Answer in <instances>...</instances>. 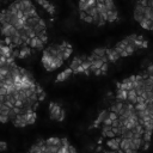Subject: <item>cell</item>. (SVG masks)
<instances>
[{
	"mask_svg": "<svg viewBox=\"0 0 153 153\" xmlns=\"http://www.w3.org/2000/svg\"><path fill=\"white\" fill-rule=\"evenodd\" d=\"M60 49H61V51H62V57H63V60L66 61L71 55H72V53H73V48H72V45L68 43V42H62V43H60Z\"/></svg>",
	"mask_w": 153,
	"mask_h": 153,
	"instance_id": "obj_4",
	"label": "cell"
},
{
	"mask_svg": "<svg viewBox=\"0 0 153 153\" xmlns=\"http://www.w3.org/2000/svg\"><path fill=\"white\" fill-rule=\"evenodd\" d=\"M124 104H126V102H120V100H116L115 103H112L111 104V106H110V109H109V111H111V112H115V114H120L123 109H124Z\"/></svg>",
	"mask_w": 153,
	"mask_h": 153,
	"instance_id": "obj_8",
	"label": "cell"
},
{
	"mask_svg": "<svg viewBox=\"0 0 153 153\" xmlns=\"http://www.w3.org/2000/svg\"><path fill=\"white\" fill-rule=\"evenodd\" d=\"M85 23H88V24H93V18L91 16H86L85 19H84Z\"/></svg>",
	"mask_w": 153,
	"mask_h": 153,
	"instance_id": "obj_29",
	"label": "cell"
},
{
	"mask_svg": "<svg viewBox=\"0 0 153 153\" xmlns=\"http://www.w3.org/2000/svg\"><path fill=\"white\" fill-rule=\"evenodd\" d=\"M130 145H131V139H122L121 143H120V149L126 152V151L130 149Z\"/></svg>",
	"mask_w": 153,
	"mask_h": 153,
	"instance_id": "obj_22",
	"label": "cell"
},
{
	"mask_svg": "<svg viewBox=\"0 0 153 153\" xmlns=\"http://www.w3.org/2000/svg\"><path fill=\"white\" fill-rule=\"evenodd\" d=\"M106 59L109 62H116L118 59H121V56L114 48H106Z\"/></svg>",
	"mask_w": 153,
	"mask_h": 153,
	"instance_id": "obj_6",
	"label": "cell"
},
{
	"mask_svg": "<svg viewBox=\"0 0 153 153\" xmlns=\"http://www.w3.org/2000/svg\"><path fill=\"white\" fill-rule=\"evenodd\" d=\"M135 50H136V48H135L134 45H130V44H129V45H127V47L120 53V56H121V57H127V56L131 55Z\"/></svg>",
	"mask_w": 153,
	"mask_h": 153,
	"instance_id": "obj_18",
	"label": "cell"
},
{
	"mask_svg": "<svg viewBox=\"0 0 153 153\" xmlns=\"http://www.w3.org/2000/svg\"><path fill=\"white\" fill-rule=\"evenodd\" d=\"M116 100L127 102V100H128V91L117 87V90H116Z\"/></svg>",
	"mask_w": 153,
	"mask_h": 153,
	"instance_id": "obj_13",
	"label": "cell"
},
{
	"mask_svg": "<svg viewBox=\"0 0 153 153\" xmlns=\"http://www.w3.org/2000/svg\"><path fill=\"white\" fill-rule=\"evenodd\" d=\"M86 55H81V56H75V57H73V60H72V62H71V65H69V68L72 69V71H74V69H76L79 66H81L82 65V62L86 60Z\"/></svg>",
	"mask_w": 153,
	"mask_h": 153,
	"instance_id": "obj_7",
	"label": "cell"
},
{
	"mask_svg": "<svg viewBox=\"0 0 153 153\" xmlns=\"http://www.w3.org/2000/svg\"><path fill=\"white\" fill-rule=\"evenodd\" d=\"M29 47H30V48H33V49H42V48L44 47V43L36 36V37H33V38L30 39Z\"/></svg>",
	"mask_w": 153,
	"mask_h": 153,
	"instance_id": "obj_14",
	"label": "cell"
},
{
	"mask_svg": "<svg viewBox=\"0 0 153 153\" xmlns=\"http://www.w3.org/2000/svg\"><path fill=\"white\" fill-rule=\"evenodd\" d=\"M118 19V11L112 10V11H106V22L108 23H114Z\"/></svg>",
	"mask_w": 153,
	"mask_h": 153,
	"instance_id": "obj_17",
	"label": "cell"
},
{
	"mask_svg": "<svg viewBox=\"0 0 153 153\" xmlns=\"http://www.w3.org/2000/svg\"><path fill=\"white\" fill-rule=\"evenodd\" d=\"M45 11H48L50 14H54L55 13V7H54V5H51L48 0H36Z\"/></svg>",
	"mask_w": 153,
	"mask_h": 153,
	"instance_id": "obj_12",
	"label": "cell"
},
{
	"mask_svg": "<svg viewBox=\"0 0 153 153\" xmlns=\"http://www.w3.org/2000/svg\"><path fill=\"white\" fill-rule=\"evenodd\" d=\"M105 0H97V4H104Z\"/></svg>",
	"mask_w": 153,
	"mask_h": 153,
	"instance_id": "obj_34",
	"label": "cell"
},
{
	"mask_svg": "<svg viewBox=\"0 0 153 153\" xmlns=\"http://www.w3.org/2000/svg\"><path fill=\"white\" fill-rule=\"evenodd\" d=\"M134 45H135L136 49H142V48H147L148 42H147L146 39H143V37H141V36H136L135 42H134Z\"/></svg>",
	"mask_w": 153,
	"mask_h": 153,
	"instance_id": "obj_16",
	"label": "cell"
},
{
	"mask_svg": "<svg viewBox=\"0 0 153 153\" xmlns=\"http://www.w3.org/2000/svg\"><path fill=\"white\" fill-rule=\"evenodd\" d=\"M57 153H69V151H68V147H67V146H61Z\"/></svg>",
	"mask_w": 153,
	"mask_h": 153,
	"instance_id": "obj_26",
	"label": "cell"
},
{
	"mask_svg": "<svg viewBox=\"0 0 153 153\" xmlns=\"http://www.w3.org/2000/svg\"><path fill=\"white\" fill-rule=\"evenodd\" d=\"M68 151H69V153H78V152H76V149H75V147H74V146H72V145H69V146H68Z\"/></svg>",
	"mask_w": 153,
	"mask_h": 153,
	"instance_id": "obj_32",
	"label": "cell"
},
{
	"mask_svg": "<svg viewBox=\"0 0 153 153\" xmlns=\"http://www.w3.org/2000/svg\"><path fill=\"white\" fill-rule=\"evenodd\" d=\"M127 102L130 103V104H133V105L136 104V102H137V92L135 91V88L128 91V100Z\"/></svg>",
	"mask_w": 153,
	"mask_h": 153,
	"instance_id": "obj_19",
	"label": "cell"
},
{
	"mask_svg": "<svg viewBox=\"0 0 153 153\" xmlns=\"http://www.w3.org/2000/svg\"><path fill=\"white\" fill-rule=\"evenodd\" d=\"M13 124H14V127H17V128H24V127H26V126H29V123H27V121L25 120V117L20 114V115H18L17 116V118L12 122Z\"/></svg>",
	"mask_w": 153,
	"mask_h": 153,
	"instance_id": "obj_11",
	"label": "cell"
},
{
	"mask_svg": "<svg viewBox=\"0 0 153 153\" xmlns=\"http://www.w3.org/2000/svg\"><path fill=\"white\" fill-rule=\"evenodd\" d=\"M104 5H105L106 11L117 10V8H116V5H115V2H114V0H105V1H104Z\"/></svg>",
	"mask_w": 153,
	"mask_h": 153,
	"instance_id": "obj_24",
	"label": "cell"
},
{
	"mask_svg": "<svg viewBox=\"0 0 153 153\" xmlns=\"http://www.w3.org/2000/svg\"><path fill=\"white\" fill-rule=\"evenodd\" d=\"M109 118H110V120H112V121H115V120H117V118H118V115H117V114H115V112H111V111H110V112H109Z\"/></svg>",
	"mask_w": 153,
	"mask_h": 153,
	"instance_id": "obj_28",
	"label": "cell"
},
{
	"mask_svg": "<svg viewBox=\"0 0 153 153\" xmlns=\"http://www.w3.org/2000/svg\"><path fill=\"white\" fill-rule=\"evenodd\" d=\"M30 54H31V48L27 47V45H23V47L19 49V55H18V57H19V59H24V57L29 56Z\"/></svg>",
	"mask_w": 153,
	"mask_h": 153,
	"instance_id": "obj_21",
	"label": "cell"
},
{
	"mask_svg": "<svg viewBox=\"0 0 153 153\" xmlns=\"http://www.w3.org/2000/svg\"><path fill=\"white\" fill-rule=\"evenodd\" d=\"M7 149V143L5 141H0V152L6 151Z\"/></svg>",
	"mask_w": 153,
	"mask_h": 153,
	"instance_id": "obj_27",
	"label": "cell"
},
{
	"mask_svg": "<svg viewBox=\"0 0 153 153\" xmlns=\"http://www.w3.org/2000/svg\"><path fill=\"white\" fill-rule=\"evenodd\" d=\"M109 110H103V111H100L99 112V115H98V117H97V120L93 122V127H98L99 124H103V122L109 117Z\"/></svg>",
	"mask_w": 153,
	"mask_h": 153,
	"instance_id": "obj_9",
	"label": "cell"
},
{
	"mask_svg": "<svg viewBox=\"0 0 153 153\" xmlns=\"http://www.w3.org/2000/svg\"><path fill=\"white\" fill-rule=\"evenodd\" d=\"M92 54L94 56H98V57H105L106 56V48H96Z\"/></svg>",
	"mask_w": 153,
	"mask_h": 153,
	"instance_id": "obj_23",
	"label": "cell"
},
{
	"mask_svg": "<svg viewBox=\"0 0 153 153\" xmlns=\"http://www.w3.org/2000/svg\"><path fill=\"white\" fill-rule=\"evenodd\" d=\"M49 116L54 121L62 122L65 120V110L59 104H56L54 102H50L49 103Z\"/></svg>",
	"mask_w": 153,
	"mask_h": 153,
	"instance_id": "obj_1",
	"label": "cell"
},
{
	"mask_svg": "<svg viewBox=\"0 0 153 153\" xmlns=\"http://www.w3.org/2000/svg\"><path fill=\"white\" fill-rule=\"evenodd\" d=\"M33 31H35V35H36V36H39V35H42V33H45V23L41 19L39 23L33 26Z\"/></svg>",
	"mask_w": 153,
	"mask_h": 153,
	"instance_id": "obj_15",
	"label": "cell"
},
{
	"mask_svg": "<svg viewBox=\"0 0 153 153\" xmlns=\"http://www.w3.org/2000/svg\"><path fill=\"white\" fill-rule=\"evenodd\" d=\"M17 32H18V30L13 25H11V24H5V25H1L0 26V33H1V36L4 38L5 37H12Z\"/></svg>",
	"mask_w": 153,
	"mask_h": 153,
	"instance_id": "obj_2",
	"label": "cell"
},
{
	"mask_svg": "<svg viewBox=\"0 0 153 153\" xmlns=\"http://www.w3.org/2000/svg\"><path fill=\"white\" fill-rule=\"evenodd\" d=\"M145 72L148 74V76H152V75H153V65L148 66V67H147V69H146Z\"/></svg>",
	"mask_w": 153,
	"mask_h": 153,
	"instance_id": "obj_25",
	"label": "cell"
},
{
	"mask_svg": "<svg viewBox=\"0 0 153 153\" xmlns=\"http://www.w3.org/2000/svg\"><path fill=\"white\" fill-rule=\"evenodd\" d=\"M61 142H62V146H67V147H68V146L71 145L69 141H68L66 137H62V139H61Z\"/></svg>",
	"mask_w": 153,
	"mask_h": 153,
	"instance_id": "obj_31",
	"label": "cell"
},
{
	"mask_svg": "<svg viewBox=\"0 0 153 153\" xmlns=\"http://www.w3.org/2000/svg\"><path fill=\"white\" fill-rule=\"evenodd\" d=\"M102 126H112V120H110L109 117L103 122V124Z\"/></svg>",
	"mask_w": 153,
	"mask_h": 153,
	"instance_id": "obj_30",
	"label": "cell"
},
{
	"mask_svg": "<svg viewBox=\"0 0 153 153\" xmlns=\"http://www.w3.org/2000/svg\"><path fill=\"white\" fill-rule=\"evenodd\" d=\"M103 153H117V152H116V151H111V149H110V151H104Z\"/></svg>",
	"mask_w": 153,
	"mask_h": 153,
	"instance_id": "obj_33",
	"label": "cell"
},
{
	"mask_svg": "<svg viewBox=\"0 0 153 153\" xmlns=\"http://www.w3.org/2000/svg\"><path fill=\"white\" fill-rule=\"evenodd\" d=\"M102 136L106 139L115 137V133L112 131V126H102Z\"/></svg>",
	"mask_w": 153,
	"mask_h": 153,
	"instance_id": "obj_10",
	"label": "cell"
},
{
	"mask_svg": "<svg viewBox=\"0 0 153 153\" xmlns=\"http://www.w3.org/2000/svg\"><path fill=\"white\" fill-rule=\"evenodd\" d=\"M74 73H73V71L68 67V68H66V69H63L62 72H60L59 74H57V76H56V79H55V81L56 82H62V81H65V80H67L69 76H72Z\"/></svg>",
	"mask_w": 153,
	"mask_h": 153,
	"instance_id": "obj_5",
	"label": "cell"
},
{
	"mask_svg": "<svg viewBox=\"0 0 153 153\" xmlns=\"http://www.w3.org/2000/svg\"><path fill=\"white\" fill-rule=\"evenodd\" d=\"M45 145H49V146H62V142H61V139L60 137H55V136H53V137H48L47 140H45Z\"/></svg>",
	"mask_w": 153,
	"mask_h": 153,
	"instance_id": "obj_20",
	"label": "cell"
},
{
	"mask_svg": "<svg viewBox=\"0 0 153 153\" xmlns=\"http://www.w3.org/2000/svg\"><path fill=\"white\" fill-rule=\"evenodd\" d=\"M121 140H122L121 136H115V137H112V139H108L106 142H105V145H106V147H108L109 149H111V151H116V152H117V151L120 149Z\"/></svg>",
	"mask_w": 153,
	"mask_h": 153,
	"instance_id": "obj_3",
	"label": "cell"
}]
</instances>
